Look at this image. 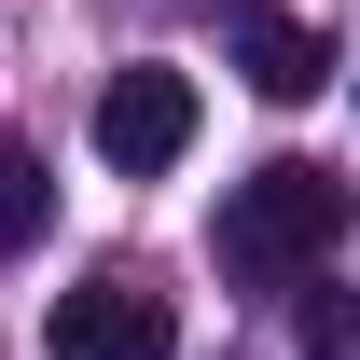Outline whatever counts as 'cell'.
Returning <instances> with one entry per match:
<instances>
[{
  "instance_id": "6da1fadb",
  "label": "cell",
  "mask_w": 360,
  "mask_h": 360,
  "mask_svg": "<svg viewBox=\"0 0 360 360\" xmlns=\"http://www.w3.org/2000/svg\"><path fill=\"white\" fill-rule=\"evenodd\" d=\"M333 236H347V180L305 167V153H277V167H250L222 194L208 250H222V277H250V291H291V277L333 264Z\"/></svg>"
},
{
  "instance_id": "8992f818",
  "label": "cell",
  "mask_w": 360,
  "mask_h": 360,
  "mask_svg": "<svg viewBox=\"0 0 360 360\" xmlns=\"http://www.w3.org/2000/svg\"><path fill=\"white\" fill-rule=\"evenodd\" d=\"M305 347L319 360H360V305H305Z\"/></svg>"
},
{
  "instance_id": "3957f363",
  "label": "cell",
  "mask_w": 360,
  "mask_h": 360,
  "mask_svg": "<svg viewBox=\"0 0 360 360\" xmlns=\"http://www.w3.org/2000/svg\"><path fill=\"white\" fill-rule=\"evenodd\" d=\"M97 153H111L125 180L180 167V153H194V84H180V70H153V56H139V70H111V84H97Z\"/></svg>"
},
{
  "instance_id": "7a4b0ae2",
  "label": "cell",
  "mask_w": 360,
  "mask_h": 360,
  "mask_svg": "<svg viewBox=\"0 0 360 360\" xmlns=\"http://www.w3.org/2000/svg\"><path fill=\"white\" fill-rule=\"evenodd\" d=\"M167 347H180V319H167L153 277H84L42 319V360H167Z\"/></svg>"
},
{
  "instance_id": "5b68a950",
  "label": "cell",
  "mask_w": 360,
  "mask_h": 360,
  "mask_svg": "<svg viewBox=\"0 0 360 360\" xmlns=\"http://www.w3.org/2000/svg\"><path fill=\"white\" fill-rule=\"evenodd\" d=\"M42 222H56V180H42V153H0V236H14V250H42Z\"/></svg>"
},
{
  "instance_id": "277c9868",
  "label": "cell",
  "mask_w": 360,
  "mask_h": 360,
  "mask_svg": "<svg viewBox=\"0 0 360 360\" xmlns=\"http://www.w3.org/2000/svg\"><path fill=\"white\" fill-rule=\"evenodd\" d=\"M236 70H250L264 97H319V84H333V42L291 28L277 0H236Z\"/></svg>"
}]
</instances>
